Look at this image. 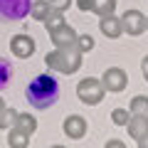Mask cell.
<instances>
[{"instance_id":"7402d4cb","label":"cell","mask_w":148,"mask_h":148,"mask_svg":"<svg viewBox=\"0 0 148 148\" xmlns=\"http://www.w3.org/2000/svg\"><path fill=\"white\" fill-rule=\"evenodd\" d=\"M72 3H74V0H49V5H52V8H57V10H69V8H72Z\"/></svg>"},{"instance_id":"30bf717a","label":"cell","mask_w":148,"mask_h":148,"mask_svg":"<svg viewBox=\"0 0 148 148\" xmlns=\"http://www.w3.org/2000/svg\"><path fill=\"white\" fill-rule=\"evenodd\" d=\"M99 30H101V35L109 37V40H119V37L123 35V30H121V20H119L116 15L99 17Z\"/></svg>"},{"instance_id":"4fadbf2b","label":"cell","mask_w":148,"mask_h":148,"mask_svg":"<svg viewBox=\"0 0 148 148\" xmlns=\"http://www.w3.org/2000/svg\"><path fill=\"white\" fill-rule=\"evenodd\" d=\"M49 10H52L49 0H32V3H30V12H27V15H30L32 20L42 22L45 17H47V12H49Z\"/></svg>"},{"instance_id":"6da1fadb","label":"cell","mask_w":148,"mask_h":148,"mask_svg":"<svg viewBox=\"0 0 148 148\" xmlns=\"http://www.w3.org/2000/svg\"><path fill=\"white\" fill-rule=\"evenodd\" d=\"M57 94H59V84L57 79H52L49 74H40V77H35V79L30 82V86H27V101H30L32 109H49V106L57 101Z\"/></svg>"},{"instance_id":"ba28073f","label":"cell","mask_w":148,"mask_h":148,"mask_svg":"<svg viewBox=\"0 0 148 148\" xmlns=\"http://www.w3.org/2000/svg\"><path fill=\"white\" fill-rule=\"evenodd\" d=\"M49 37H52V45H54V47H74L79 35H77V30H74L72 25L64 22V25H59L57 30L49 32Z\"/></svg>"},{"instance_id":"484cf974","label":"cell","mask_w":148,"mask_h":148,"mask_svg":"<svg viewBox=\"0 0 148 148\" xmlns=\"http://www.w3.org/2000/svg\"><path fill=\"white\" fill-rule=\"evenodd\" d=\"M136 146H138V148H148V133H146L143 138H138V141H136Z\"/></svg>"},{"instance_id":"9a60e30c","label":"cell","mask_w":148,"mask_h":148,"mask_svg":"<svg viewBox=\"0 0 148 148\" xmlns=\"http://www.w3.org/2000/svg\"><path fill=\"white\" fill-rule=\"evenodd\" d=\"M128 111H131V114H136V116L148 119V96L136 94V96L131 99V104H128Z\"/></svg>"},{"instance_id":"d4e9b609","label":"cell","mask_w":148,"mask_h":148,"mask_svg":"<svg viewBox=\"0 0 148 148\" xmlns=\"http://www.w3.org/2000/svg\"><path fill=\"white\" fill-rule=\"evenodd\" d=\"M126 143L123 141H106V148H123Z\"/></svg>"},{"instance_id":"8fae6325","label":"cell","mask_w":148,"mask_h":148,"mask_svg":"<svg viewBox=\"0 0 148 148\" xmlns=\"http://www.w3.org/2000/svg\"><path fill=\"white\" fill-rule=\"evenodd\" d=\"M126 128H128V136H131L133 141H138V138H143V136L148 133V119H143V116H136V114H131V119H128Z\"/></svg>"},{"instance_id":"277c9868","label":"cell","mask_w":148,"mask_h":148,"mask_svg":"<svg viewBox=\"0 0 148 148\" xmlns=\"http://www.w3.org/2000/svg\"><path fill=\"white\" fill-rule=\"evenodd\" d=\"M101 84H104V89L111 91V94H121V91L128 86V74H126V69H121V67H109V69L104 72V77H101Z\"/></svg>"},{"instance_id":"52a82bcc","label":"cell","mask_w":148,"mask_h":148,"mask_svg":"<svg viewBox=\"0 0 148 148\" xmlns=\"http://www.w3.org/2000/svg\"><path fill=\"white\" fill-rule=\"evenodd\" d=\"M64 136L67 138H72V141H79V138H84L86 136V119L84 116H79V114H69L67 119H64Z\"/></svg>"},{"instance_id":"603a6c76","label":"cell","mask_w":148,"mask_h":148,"mask_svg":"<svg viewBox=\"0 0 148 148\" xmlns=\"http://www.w3.org/2000/svg\"><path fill=\"white\" fill-rule=\"evenodd\" d=\"M74 3H77V8H79L82 12H91V3H94V0H74Z\"/></svg>"},{"instance_id":"cb8c5ba5","label":"cell","mask_w":148,"mask_h":148,"mask_svg":"<svg viewBox=\"0 0 148 148\" xmlns=\"http://www.w3.org/2000/svg\"><path fill=\"white\" fill-rule=\"evenodd\" d=\"M141 72H143V77H146V82H148V54L143 57V62H141Z\"/></svg>"},{"instance_id":"ac0fdd59","label":"cell","mask_w":148,"mask_h":148,"mask_svg":"<svg viewBox=\"0 0 148 148\" xmlns=\"http://www.w3.org/2000/svg\"><path fill=\"white\" fill-rule=\"evenodd\" d=\"M17 114H20V111L5 106V109L0 111V128H12V126H15V121H17Z\"/></svg>"},{"instance_id":"83f0119b","label":"cell","mask_w":148,"mask_h":148,"mask_svg":"<svg viewBox=\"0 0 148 148\" xmlns=\"http://www.w3.org/2000/svg\"><path fill=\"white\" fill-rule=\"evenodd\" d=\"M146 30H148V17H146Z\"/></svg>"},{"instance_id":"e0dca14e","label":"cell","mask_w":148,"mask_h":148,"mask_svg":"<svg viewBox=\"0 0 148 148\" xmlns=\"http://www.w3.org/2000/svg\"><path fill=\"white\" fill-rule=\"evenodd\" d=\"M42 25L47 27V32L57 30L59 25H64V12H62V10H57V8H52V10L47 12V17L42 20Z\"/></svg>"},{"instance_id":"9c48e42d","label":"cell","mask_w":148,"mask_h":148,"mask_svg":"<svg viewBox=\"0 0 148 148\" xmlns=\"http://www.w3.org/2000/svg\"><path fill=\"white\" fill-rule=\"evenodd\" d=\"M10 52L15 54L17 59H27L35 54V40L30 35H15L10 40Z\"/></svg>"},{"instance_id":"ffe728a7","label":"cell","mask_w":148,"mask_h":148,"mask_svg":"<svg viewBox=\"0 0 148 148\" xmlns=\"http://www.w3.org/2000/svg\"><path fill=\"white\" fill-rule=\"evenodd\" d=\"M77 49H79L82 54L91 52V49H94V37L91 35H79L77 37Z\"/></svg>"},{"instance_id":"4316f807","label":"cell","mask_w":148,"mask_h":148,"mask_svg":"<svg viewBox=\"0 0 148 148\" xmlns=\"http://www.w3.org/2000/svg\"><path fill=\"white\" fill-rule=\"evenodd\" d=\"M5 106H8V104H5V99H3V96H0V111L5 109Z\"/></svg>"},{"instance_id":"5b68a950","label":"cell","mask_w":148,"mask_h":148,"mask_svg":"<svg viewBox=\"0 0 148 148\" xmlns=\"http://www.w3.org/2000/svg\"><path fill=\"white\" fill-rule=\"evenodd\" d=\"M121 30L126 32V35H131V37H138V35H143L146 32V15H143L141 10H126L121 17Z\"/></svg>"},{"instance_id":"d6986e66","label":"cell","mask_w":148,"mask_h":148,"mask_svg":"<svg viewBox=\"0 0 148 148\" xmlns=\"http://www.w3.org/2000/svg\"><path fill=\"white\" fill-rule=\"evenodd\" d=\"M128 119H131V111L128 109H114L111 111V121L116 123V126H126Z\"/></svg>"},{"instance_id":"2e32d148","label":"cell","mask_w":148,"mask_h":148,"mask_svg":"<svg viewBox=\"0 0 148 148\" xmlns=\"http://www.w3.org/2000/svg\"><path fill=\"white\" fill-rule=\"evenodd\" d=\"M8 131H10V133H8V146H10V148H27V146H30V136L20 133L15 126L8 128Z\"/></svg>"},{"instance_id":"44dd1931","label":"cell","mask_w":148,"mask_h":148,"mask_svg":"<svg viewBox=\"0 0 148 148\" xmlns=\"http://www.w3.org/2000/svg\"><path fill=\"white\" fill-rule=\"evenodd\" d=\"M10 77H12V67H10L8 62H3V59H0V89H3V86H8Z\"/></svg>"},{"instance_id":"7c38bea8","label":"cell","mask_w":148,"mask_h":148,"mask_svg":"<svg viewBox=\"0 0 148 148\" xmlns=\"http://www.w3.org/2000/svg\"><path fill=\"white\" fill-rule=\"evenodd\" d=\"M15 128L25 136H32L37 131V119L32 114H17V121H15Z\"/></svg>"},{"instance_id":"8992f818","label":"cell","mask_w":148,"mask_h":148,"mask_svg":"<svg viewBox=\"0 0 148 148\" xmlns=\"http://www.w3.org/2000/svg\"><path fill=\"white\" fill-rule=\"evenodd\" d=\"M30 12V0H0V20H20Z\"/></svg>"},{"instance_id":"5bb4252c","label":"cell","mask_w":148,"mask_h":148,"mask_svg":"<svg viewBox=\"0 0 148 148\" xmlns=\"http://www.w3.org/2000/svg\"><path fill=\"white\" fill-rule=\"evenodd\" d=\"M116 10V0H94L91 3V12L96 17H106V15H114Z\"/></svg>"},{"instance_id":"3957f363","label":"cell","mask_w":148,"mask_h":148,"mask_svg":"<svg viewBox=\"0 0 148 148\" xmlns=\"http://www.w3.org/2000/svg\"><path fill=\"white\" fill-rule=\"evenodd\" d=\"M77 96H79L82 104L96 106V104L104 101L106 89H104V84H101V79H96V77H86V79H82L79 84H77Z\"/></svg>"},{"instance_id":"7a4b0ae2","label":"cell","mask_w":148,"mask_h":148,"mask_svg":"<svg viewBox=\"0 0 148 148\" xmlns=\"http://www.w3.org/2000/svg\"><path fill=\"white\" fill-rule=\"evenodd\" d=\"M84 54L77 49V45L74 47H54L52 52L45 57V62H47V67L52 69V72H59V74H77L82 69V64H84Z\"/></svg>"}]
</instances>
